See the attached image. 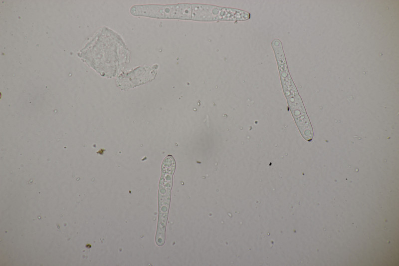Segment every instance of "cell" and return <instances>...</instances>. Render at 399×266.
I'll use <instances>...</instances> for the list:
<instances>
[{"label":"cell","mask_w":399,"mask_h":266,"mask_svg":"<svg viewBox=\"0 0 399 266\" xmlns=\"http://www.w3.org/2000/svg\"><path fill=\"white\" fill-rule=\"evenodd\" d=\"M176 162L173 157L167 156L162 164V175L158 191L159 219L156 236V243L159 246L165 243V229L170 206L173 175Z\"/></svg>","instance_id":"obj_1"},{"label":"cell","mask_w":399,"mask_h":266,"mask_svg":"<svg viewBox=\"0 0 399 266\" xmlns=\"http://www.w3.org/2000/svg\"><path fill=\"white\" fill-rule=\"evenodd\" d=\"M130 12L132 15L136 16L191 20L192 4L180 3L171 4L134 5L130 7Z\"/></svg>","instance_id":"obj_2"},{"label":"cell","mask_w":399,"mask_h":266,"mask_svg":"<svg viewBox=\"0 0 399 266\" xmlns=\"http://www.w3.org/2000/svg\"><path fill=\"white\" fill-rule=\"evenodd\" d=\"M250 16L248 12L240 9L205 4H192L191 20L194 21L245 20Z\"/></svg>","instance_id":"obj_3"}]
</instances>
